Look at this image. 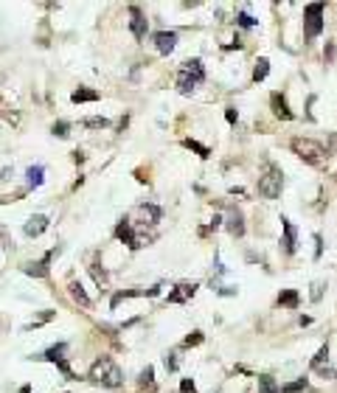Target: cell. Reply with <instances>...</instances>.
Instances as JSON below:
<instances>
[{"label":"cell","instance_id":"6da1fadb","mask_svg":"<svg viewBox=\"0 0 337 393\" xmlns=\"http://www.w3.org/2000/svg\"><path fill=\"white\" fill-rule=\"evenodd\" d=\"M202 82H205L202 59H186L183 62V68L177 70V90H180L183 96H191Z\"/></svg>","mask_w":337,"mask_h":393},{"label":"cell","instance_id":"7a4b0ae2","mask_svg":"<svg viewBox=\"0 0 337 393\" xmlns=\"http://www.w3.org/2000/svg\"><path fill=\"white\" fill-rule=\"evenodd\" d=\"M292 152L298 157H301L303 163H309V166H323L329 160L326 155V146L323 143H318V140H312V138H292Z\"/></svg>","mask_w":337,"mask_h":393},{"label":"cell","instance_id":"3957f363","mask_svg":"<svg viewBox=\"0 0 337 393\" xmlns=\"http://www.w3.org/2000/svg\"><path fill=\"white\" fill-rule=\"evenodd\" d=\"M90 376H93L96 382H101L104 388H118V385L124 382V376H121V368L115 365L110 357H101V359H96V365L90 368Z\"/></svg>","mask_w":337,"mask_h":393},{"label":"cell","instance_id":"277c9868","mask_svg":"<svg viewBox=\"0 0 337 393\" xmlns=\"http://www.w3.org/2000/svg\"><path fill=\"white\" fill-rule=\"evenodd\" d=\"M281 188H284V175L276 163H267L264 175L259 177V194L264 200H278L281 197Z\"/></svg>","mask_w":337,"mask_h":393},{"label":"cell","instance_id":"5b68a950","mask_svg":"<svg viewBox=\"0 0 337 393\" xmlns=\"http://www.w3.org/2000/svg\"><path fill=\"white\" fill-rule=\"evenodd\" d=\"M323 11H326L323 3H309L303 9V37L306 40L320 37V31H323Z\"/></svg>","mask_w":337,"mask_h":393},{"label":"cell","instance_id":"8992f818","mask_svg":"<svg viewBox=\"0 0 337 393\" xmlns=\"http://www.w3.org/2000/svg\"><path fill=\"white\" fill-rule=\"evenodd\" d=\"M135 217H138V222H132V225H157L160 219H163V211H160V205H152V202H141L138 208H135Z\"/></svg>","mask_w":337,"mask_h":393},{"label":"cell","instance_id":"52a82bcc","mask_svg":"<svg viewBox=\"0 0 337 393\" xmlns=\"http://www.w3.org/2000/svg\"><path fill=\"white\" fill-rule=\"evenodd\" d=\"M115 236L121 239L124 245H130L132 250H138V247H144V239H141V236L135 233V227H132L130 217H124L121 222H118V227H115Z\"/></svg>","mask_w":337,"mask_h":393},{"label":"cell","instance_id":"ba28073f","mask_svg":"<svg viewBox=\"0 0 337 393\" xmlns=\"http://www.w3.org/2000/svg\"><path fill=\"white\" fill-rule=\"evenodd\" d=\"M295 245H298V230H295V225L287 217H281V250L287 256H292Z\"/></svg>","mask_w":337,"mask_h":393},{"label":"cell","instance_id":"9c48e42d","mask_svg":"<svg viewBox=\"0 0 337 393\" xmlns=\"http://www.w3.org/2000/svg\"><path fill=\"white\" fill-rule=\"evenodd\" d=\"M130 28L132 34H135V40H146V28H149V20L144 17V11H141V6H130Z\"/></svg>","mask_w":337,"mask_h":393},{"label":"cell","instance_id":"30bf717a","mask_svg":"<svg viewBox=\"0 0 337 393\" xmlns=\"http://www.w3.org/2000/svg\"><path fill=\"white\" fill-rule=\"evenodd\" d=\"M152 43H155V48L160 53H172L174 48H177V34H174V31H157V34L152 37Z\"/></svg>","mask_w":337,"mask_h":393},{"label":"cell","instance_id":"8fae6325","mask_svg":"<svg viewBox=\"0 0 337 393\" xmlns=\"http://www.w3.org/2000/svg\"><path fill=\"white\" fill-rule=\"evenodd\" d=\"M199 289V284H177L174 287V292H169V304H186L189 298H194V292Z\"/></svg>","mask_w":337,"mask_h":393},{"label":"cell","instance_id":"7c38bea8","mask_svg":"<svg viewBox=\"0 0 337 393\" xmlns=\"http://www.w3.org/2000/svg\"><path fill=\"white\" fill-rule=\"evenodd\" d=\"M228 233L231 236H236V239H242L244 236V217H242V211L239 208H231L228 211Z\"/></svg>","mask_w":337,"mask_h":393},{"label":"cell","instance_id":"4fadbf2b","mask_svg":"<svg viewBox=\"0 0 337 393\" xmlns=\"http://www.w3.org/2000/svg\"><path fill=\"white\" fill-rule=\"evenodd\" d=\"M48 225H51V219L45 217V214H37V217H31V219L26 222V227H23V230H26L28 239H37L43 230H48Z\"/></svg>","mask_w":337,"mask_h":393},{"label":"cell","instance_id":"5bb4252c","mask_svg":"<svg viewBox=\"0 0 337 393\" xmlns=\"http://www.w3.org/2000/svg\"><path fill=\"white\" fill-rule=\"evenodd\" d=\"M53 256H56V250H48V253H45L40 262L26 264V272H28V275H34V278H45V275H48V264H51Z\"/></svg>","mask_w":337,"mask_h":393},{"label":"cell","instance_id":"9a60e30c","mask_svg":"<svg viewBox=\"0 0 337 393\" xmlns=\"http://www.w3.org/2000/svg\"><path fill=\"white\" fill-rule=\"evenodd\" d=\"M270 104H273V113H276L281 121H292V110L287 104L284 93H273V96H270Z\"/></svg>","mask_w":337,"mask_h":393},{"label":"cell","instance_id":"2e32d148","mask_svg":"<svg viewBox=\"0 0 337 393\" xmlns=\"http://www.w3.org/2000/svg\"><path fill=\"white\" fill-rule=\"evenodd\" d=\"M73 104H85V101H98V90H90V87H79L73 90V96H70Z\"/></svg>","mask_w":337,"mask_h":393},{"label":"cell","instance_id":"e0dca14e","mask_svg":"<svg viewBox=\"0 0 337 393\" xmlns=\"http://www.w3.org/2000/svg\"><path fill=\"white\" fill-rule=\"evenodd\" d=\"M298 304H301V295H298V289H281V295H278V306L295 309Z\"/></svg>","mask_w":337,"mask_h":393},{"label":"cell","instance_id":"ac0fdd59","mask_svg":"<svg viewBox=\"0 0 337 393\" xmlns=\"http://www.w3.org/2000/svg\"><path fill=\"white\" fill-rule=\"evenodd\" d=\"M26 177H28V188H40L43 180H45V169L43 166H28Z\"/></svg>","mask_w":337,"mask_h":393},{"label":"cell","instance_id":"d6986e66","mask_svg":"<svg viewBox=\"0 0 337 393\" xmlns=\"http://www.w3.org/2000/svg\"><path fill=\"white\" fill-rule=\"evenodd\" d=\"M65 351H68V343H56V346H51V349L45 351L43 357H37V359H48V362H56V359L65 357Z\"/></svg>","mask_w":337,"mask_h":393},{"label":"cell","instance_id":"ffe728a7","mask_svg":"<svg viewBox=\"0 0 337 393\" xmlns=\"http://www.w3.org/2000/svg\"><path fill=\"white\" fill-rule=\"evenodd\" d=\"M267 73H270V59L267 56H261L259 62H256V68H253V82L259 85V82H264L267 79Z\"/></svg>","mask_w":337,"mask_h":393},{"label":"cell","instance_id":"44dd1931","mask_svg":"<svg viewBox=\"0 0 337 393\" xmlns=\"http://www.w3.org/2000/svg\"><path fill=\"white\" fill-rule=\"evenodd\" d=\"M70 298H73V301H76V304H82L87 309V306H90V298L85 295V289H82V284H79V281H70Z\"/></svg>","mask_w":337,"mask_h":393},{"label":"cell","instance_id":"7402d4cb","mask_svg":"<svg viewBox=\"0 0 337 393\" xmlns=\"http://www.w3.org/2000/svg\"><path fill=\"white\" fill-rule=\"evenodd\" d=\"M281 385L273 379V376H259V393H278Z\"/></svg>","mask_w":337,"mask_h":393},{"label":"cell","instance_id":"603a6c76","mask_svg":"<svg viewBox=\"0 0 337 393\" xmlns=\"http://www.w3.org/2000/svg\"><path fill=\"white\" fill-rule=\"evenodd\" d=\"M309 388V382L306 379H295V382H287V385H281V393H301V391H306Z\"/></svg>","mask_w":337,"mask_h":393},{"label":"cell","instance_id":"cb8c5ba5","mask_svg":"<svg viewBox=\"0 0 337 393\" xmlns=\"http://www.w3.org/2000/svg\"><path fill=\"white\" fill-rule=\"evenodd\" d=\"M323 362L329 365V346H320L318 349V354H315V359H312V371H320Z\"/></svg>","mask_w":337,"mask_h":393},{"label":"cell","instance_id":"d4e9b609","mask_svg":"<svg viewBox=\"0 0 337 393\" xmlns=\"http://www.w3.org/2000/svg\"><path fill=\"white\" fill-rule=\"evenodd\" d=\"M82 124H85L87 130H107V127H110V121H107L104 115H93V118H85Z\"/></svg>","mask_w":337,"mask_h":393},{"label":"cell","instance_id":"484cf974","mask_svg":"<svg viewBox=\"0 0 337 393\" xmlns=\"http://www.w3.org/2000/svg\"><path fill=\"white\" fill-rule=\"evenodd\" d=\"M236 23H239V28H256L259 26V20L253 17L250 11H239V14H236Z\"/></svg>","mask_w":337,"mask_h":393},{"label":"cell","instance_id":"4316f807","mask_svg":"<svg viewBox=\"0 0 337 393\" xmlns=\"http://www.w3.org/2000/svg\"><path fill=\"white\" fill-rule=\"evenodd\" d=\"M183 146H186V149H194V152H197L199 157H208V155H211V149H208V146H202V143H197V140H191V138H186V140H183Z\"/></svg>","mask_w":337,"mask_h":393},{"label":"cell","instance_id":"83f0119b","mask_svg":"<svg viewBox=\"0 0 337 393\" xmlns=\"http://www.w3.org/2000/svg\"><path fill=\"white\" fill-rule=\"evenodd\" d=\"M323 289H326V281H315V284H312V292H309V298L315 301V304H318L320 298H323Z\"/></svg>","mask_w":337,"mask_h":393},{"label":"cell","instance_id":"f1b7e54d","mask_svg":"<svg viewBox=\"0 0 337 393\" xmlns=\"http://www.w3.org/2000/svg\"><path fill=\"white\" fill-rule=\"evenodd\" d=\"M53 135H56V138H68L70 135V124L68 121H56L53 124Z\"/></svg>","mask_w":337,"mask_h":393},{"label":"cell","instance_id":"f546056e","mask_svg":"<svg viewBox=\"0 0 337 393\" xmlns=\"http://www.w3.org/2000/svg\"><path fill=\"white\" fill-rule=\"evenodd\" d=\"M163 362H166V371H172V374H174V371H177V365H180V359H177V351H169Z\"/></svg>","mask_w":337,"mask_h":393},{"label":"cell","instance_id":"4dcf8cb0","mask_svg":"<svg viewBox=\"0 0 337 393\" xmlns=\"http://www.w3.org/2000/svg\"><path fill=\"white\" fill-rule=\"evenodd\" d=\"M141 382H144V385H149V388L155 385V368H152V365H146L144 371H141Z\"/></svg>","mask_w":337,"mask_h":393},{"label":"cell","instance_id":"1f68e13d","mask_svg":"<svg viewBox=\"0 0 337 393\" xmlns=\"http://www.w3.org/2000/svg\"><path fill=\"white\" fill-rule=\"evenodd\" d=\"M202 343V332H191L186 340H183V349H191V346H199Z\"/></svg>","mask_w":337,"mask_h":393},{"label":"cell","instance_id":"d6a6232c","mask_svg":"<svg viewBox=\"0 0 337 393\" xmlns=\"http://www.w3.org/2000/svg\"><path fill=\"white\" fill-rule=\"evenodd\" d=\"M53 317V312H45V314H40V317H37L34 323H28L26 329H37V326H43V323H48V320H51Z\"/></svg>","mask_w":337,"mask_h":393},{"label":"cell","instance_id":"836d02e7","mask_svg":"<svg viewBox=\"0 0 337 393\" xmlns=\"http://www.w3.org/2000/svg\"><path fill=\"white\" fill-rule=\"evenodd\" d=\"M180 393H197V385L191 382V379H183V382H180Z\"/></svg>","mask_w":337,"mask_h":393},{"label":"cell","instance_id":"e575fe53","mask_svg":"<svg viewBox=\"0 0 337 393\" xmlns=\"http://www.w3.org/2000/svg\"><path fill=\"white\" fill-rule=\"evenodd\" d=\"M320 250H323V239L320 233H315V259H320Z\"/></svg>","mask_w":337,"mask_h":393},{"label":"cell","instance_id":"d590c367","mask_svg":"<svg viewBox=\"0 0 337 393\" xmlns=\"http://www.w3.org/2000/svg\"><path fill=\"white\" fill-rule=\"evenodd\" d=\"M225 118H228V124H236V118H239V115H236V110H234V107H228V113H225Z\"/></svg>","mask_w":337,"mask_h":393},{"label":"cell","instance_id":"8d00e7d4","mask_svg":"<svg viewBox=\"0 0 337 393\" xmlns=\"http://www.w3.org/2000/svg\"><path fill=\"white\" fill-rule=\"evenodd\" d=\"M323 56H326V62H332V59H335V45H332V43L326 45V51H323Z\"/></svg>","mask_w":337,"mask_h":393}]
</instances>
